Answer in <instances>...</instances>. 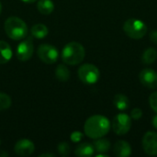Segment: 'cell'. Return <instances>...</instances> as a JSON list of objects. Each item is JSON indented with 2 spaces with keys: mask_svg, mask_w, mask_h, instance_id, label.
<instances>
[{
  "mask_svg": "<svg viewBox=\"0 0 157 157\" xmlns=\"http://www.w3.org/2000/svg\"><path fill=\"white\" fill-rule=\"evenodd\" d=\"M110 129L109 119L102 115H94L86 120L84 125V131L87 137L98 139L104 137Z\"/></svg>",
  "mask_w": 157,
  "mask_h": 157,
  "instance_id": "cell-1",
  "label": "cell"
},
{
  "mask_svg": "<svg viewBox=\"0 0 157 157\" xmlns=\"http://www.w3.org/2000/svg\"><path fill=\"white\" fill-rule=\"evenodd\" d=\"M86 56L84 46L76 41L67 43L62 51V60L69 65H76L83 62Z\"/></svg>",
  "mask_w": 157,
  "mask_h": 157,
  "instance_id": "cell-2",
  "label": "cell"
},
{
  "mask_svg": "<svg viewBox=\"0 0 157 157\" xmlns=\"http://www.w3.org/2000/svg\"><path fill=\"white\" fill-rule=\"evenodd\" d=\"M5 31L6 35L15 40H20L27 37V24L17 17H10L5 21Z\"/></svg>",
  "mask_w": 157,
  "mask_h": 157,
  "instance_id": "cell-3",
  "label": "cell"
},
{
  "mask_svg": "<svg viewBox=\"0 0 157 157\" xmlns=\"http://www.w3.org/2000/svg\"><path fill=\"white\" fill-rule=\"evenodd\" d=\"M123 30L125 34L133 39L140 40L147 32V27L144 22L137 18H129L123 25Z\"/></svg>",
  "mask_w": 157,
  "mask_h": 157,
  "instance_id": "cell-4",
  "label": "cell"
},
{
  "mask_svg": "<svg viewBox=\"0 0 157 157\" xmlns=\"http://www.w3.org/2000/svg\"><path fill=\"white\" fill-rule=\"evenodd\" d=\"M100 73L98 68L91 63H85L78 69V77L86 85H93L99 79Z\"/></svg>",
  "mask_w": 157,
  "mask_h": 157,
  "instance_id": "cell-5",
  "label": "cell"
},
{
  "mask_svg": "<svg viewBox=\"0 0 157 157\" xmlns=\"http://www.w3.org/2000/svg\"><path fill=\"white\" fill-rule=\"evenodd\" d=\"M132 127V119L125 113L117 114L112 121V129L118 135H124L129 132Z\"/></svg>",
  "mask_w": 157,
  "mask_h": 157,
  "instance_id": "cell-6",
  "label": "cell"
},
{
  "mask_svg": "<svg viewBox=\"0 0 157 157\" xmlns=\"http://www.w3.org/2000/svg\"><path fill=\"white\" fill-rule=\"evenodd\" d=\"M39 58L47 64L55 63L59 57L58 50L51 44H41L37 51Z\"/></svg>",
  "mask_w": 157,
  "mask_h": 157,
  "instance_id": "cell-7",
  "label": "cell"
},
{
  "mask_svg": "<svg viewBox=\"0 0 157 157\" xmlns=\"http://www.w3.org/2000/svg\"><path fill=\"white\" fill-rule=\"evenodd\" d=\"M33 52H34V45H33V40L31 36V37L26 38L17 45V50H16V55L19 61L27 62L28 60L31 58Z\"/></svg>",
  "mask_w": 157,
  "mask_h": 157,
  "instance_id": "cell-8",
  "label": "cell"
},
{
  "mask_svg": "<svg viewBox=\"0 0 157 157\" xmlns=\"http://www.w3.org/2000/svg\"><path fill=\"white\" fill-rule=\"evenodd\" d=\"M143 148L149 155H157V132H147L143 138Z\"/></svg>",
  "mask_w": 157,
  "mask_h": 157,
  "instance_id": "cell-9",
  "label": "cell"
},
{
  "mask_svg": "<svg viewBox=\"0 0 157 157\" xmlns=\"http://www.w3.org/2000/svg\"><path fill=\"white\" fill-rule=\"evenodd\" d=\"M139 78L142 85L145 87L151 89L157 88V73L155 70L151 68H145L142 70L139 75Z\"/></svg>",
  "mask_w": 157,
  "mask_h": 157,
  "instance_id": "cell-10",
  "label": "cell"
},
{
  "mask_svg": "<svg viewBox=\"0 0 157 157\" xmlns=\"http://www.w3.org/2000/svg\"><path fill=\"white\" fill-rule=\"evenodd\" d=\"M14 151L19 156H29L34 153L35 145L30 140L22 139L16 143Z\"/></svg>",
  "mask_w": 157,
  "mask_h": 157,
  "instance_id": "cell-11",
  "label": "cell"
},
{
  "mask_svg": "<svg viewBox=\"0 0 157 157\" xmlns=\"http://www.w3.org/2000/svg\"><path fill=\"white\" fill-rule=\"evenodd\" d=\"M113 153L118 157H128L132 155V147L126 141H118L114 144Z\"/></svg>",
  "mask_w": 157,
  "mask_h": 157,
  "instance_id": "cell-12",
  "label": "cell"
},
{
  "mask_svg": "<svg viewBox=\"0 0 157 157\" xmlns=\"http://www.w3.org/2000/svg\"><path fill=\"white\" fill-rule=\"evenodd\" d=\"M12 55L13 52L10 45L4 40H0V64L8 63L11 60Z\"/></svg>",
  "mask_w": 157,
  "mask_h": 157,
  "instance_id": "cell-13",
  "label": "cell"
},
{
  "mask_svg": "<svg viewBox=\"0 0 157 157\" xmlns=\"http://www.w3.org/2000/svg\"><path fill=\"white\" fill-rule=\"evenodd\" d=\"M94 145L89 143H84L79 144L75 151V154L79 157H90L94 155Z\"/></svg>",
  "mask_w": 157,
  "mask_h": 157,
  "instance_id": "cell-14",
  "label": "cell"
},
{
  "mask_svg": "<svg viewBox=\"0 0 157 157\" xmlns=\"http://www.w3.org/2000/svg\"><path fill=\"white\" fill-rule=\"evenodd\" d=\"M37 8L42 15H50L54 10V4L52 0H39Z\"/></svg>",
  "mask_w": 157,
  "mask_h": 157,
  "instance_id": "cell-15",
  "label": "cell"
},
{
  "mask_svg": "<svg viewBox=\"0 0 157 157\" xmlns=\"http://www.w3.org/2000/svg\"><path fill=\"white\" fill-rule=\"evenodd\" d=\"M31 35L32 37L36 38V39H43L45 38L48 33H49V29L48 28L44 25V24H35L31 27L30 29Z\"/></svg>",
  "mask_w": 157,
  "mask_h": 157,
  "instance_id": "cell-16",
  "label": "cell"
},
{
  "mask_svg": "<svg viewBox=\"0 0 157 157\" xmlns=\"http://www.w3.org/2000/svg\"><path fill=\"white\" fill-rule=\"evenodd\" d=\"M113 104L114 106L120 109V110H125L130 106V100L129 98L122 94H118L113 98Z\"/></svg>",
  "mask_w": 157,
  "mask_h": 157,
  "instance_id": "cell-17",
  "label": "cell"
},
{
  "mask_svg": "<svg viewBox=\"0 0 157 157\" xmlns=\"http://www.w3.org/2000/svg\"><path fill=\"white\" fill-rule=\"evenodd\" d=\"M95 151H97L98 154L102 153V154H106L109 151L110 149V143L109 140L107 139H102V138H98L97 139V141L94 142L93 144Z\"/></svg>",
  "mask_w": 157,
  "mask_h": 157,
  "instance_id": "cell-18",
  "label": "cell"
},
{
  "mask_svg": "<svg viewBox=\"0 0 157 157\" xmlns=\"http://www.w3.org/2000/svg\"><path fill=\"white\" fill-rule=\"evenodd\" d=\"M157 59V51L155 48L146 49L142 55V61L145 64H151L155 63Z\"/></svg>",
  "mask_w": 157,
  "mask_h": 157,
  "instance_id": "cell-19",
  "label": "cell"
},
{
  "mask_svg": "<svg viewBox=\"0 0 157 157\" xmlns=\"http://www.w3.org/2000/svg\"><path fill=\"white\" fill-rule=\"evenodd\" d=\"M55 76L59 81L65 82L70 78V71L65 65L59 64L55 70Z\"/></svg>",
  "mask_w": 157,
  "mask_h": 157,
  "instance_id": "cell-20",
  "label": "cell"
},
{
  "mask_svg": "<svg viewBox=\"0 0 157 157\" xmlns=\"http://www.w3.org/2000/svg\"><path fill=\"white\" fill-rule=\"evenodd\" d=\"M11 98L7 94L0 92V110H6L11 106Z\"/></svg>",
  "mask_w": 157,
  "mask_h": 157,
  "instance_id": "cell-21",
  "label": "cell"
},
{
  "mask_svg": "<svg viewBox=\"0 0 157 157\" xmlns=\"http://www.w3.org/2000/svg\"><path fill=\"white\" fill-rule=\"evenodd\" d=\"M57 149H58V152L61 155L63 156H66V155H69L70 152H71V147L69 145L68 143L66 142H62L58 144L57 146Z\"/></svg>",
  "mask_w": 157,
  "mask_h": 157,
  "instance_id": "cell-22",
  "label": "cell"
},
{
  "mask_svg": "<svg viewBox=\"0 0 157 157\" xmlns=\"http://www.w3.org/2000/svg\"><path fill=\"white\" fill-rule=\"evenodd\" d=\"M149 104L152 109L157 113V91L151 94V96L149 97Z\"/></svg>",
  "mask_w": 157,
  "mask_h": 157,
  "instance_id": "cell-23",
  "label": "cell"
},
{
  "mask_svg": "<svg viewBox=\"0 0 157 157\" xmlns=\"http://www.w3.org/2000/svg\"><path fill=\"white\" fill-rule=\"evenodd\" d=\"M142 117H143V111H142L140 109L135 108V109H133L132 110V112H131V118H132V119H133V120H135V121H138V120H140Z\"/></svg>",
  "mask_w": 157,
  "mask_h": 157,
  "instance_id": "cell-24",
  "label": "cell"
},
{
  "mask_svg": "<svg viewBox=\"0 0 157 157\" xmlns=\"http://www.w3.org/2000/svg\"><path fill=\"white\" fill-rule=\"evenodd\" d=\"M82 138H83V133L81 132H78V131L72 132L71 137H70L71 141L74 143H79L82 140Z\"/></svg>",
  "mask_w": 157,
  "mask_h": 157,
  "instance_id": "cell-25",
  "label": "cell"
},
{
  "mask_svg": "<svg viewBox=\"0 0 157 157\" xmlns=\"http://www.w3.org/2000/svg\"><path fill=\"white\" fill-rule=\"evenodd\" d=\"M149 38L152 42H154L155 44H157V29H154L150 32Z\"/></svg>",
  "mask_w": 157,
  "mask_h": 157,
  "instance_id": "cell-26",
  "label": "cell"
},
{
  "mask_svg": "<svg viewBox=\"0 0 157 157\" xmlns=\"http://www.w3.org/2000/svg\"><path fill=\"white\" fill-rule=\"evenodd\" d=\"M152 123H153V126H154V127H155V128L157 130V114L155 116V117H154Z\"/></svg>",
  "mask_w": 157,
  "mask_h": 157,
  "instance_id": "cell-27",
  "label": "cell"
},
{
  "mask_svg": "<svg viewBox=\"0 0 157 157\" xmlns=\"http://www.w3.org/2000/svg\"><path fill=\"white\" fill-rule=\"evenodd\" d=\"M46 156H49V157L55 156V155H53V154H42V155H40V157H46Z\"/></svg>",
  "mask_w": 157,
  "mask_h": 157,
  "instance_id": "cell-28",
  "label": "cell"
},
{
  "mask_svg": "<svg viewBox=\"0 0 157 157\" xmlns=\"http://www.w3.org/2000/svg\"><path fill=\"white\" fill-rule=\"evenodd\" d=\"M9 155L6 153V152H4V151H2V152H0V157H6L8 156Z\"/></svg>",
  "mask_w": 157,
  "mask_h": 157,
  "instance_id": "cell-29",
  "label": "cell"
},
{
  "mask_svg": "<svg viewBox=\"0 0 157 157\" xmlns=\"http://www.w3.org/2000/svg\"><path fill=\"white\" fill-rule=\"evenodd\" d=\"M21 1H23V2H25V3H27V4H31V3H34V2L37 1V0H21Z\"/></svg>",
  "mask_w": 157,
  "mask_h": 157,
  "instance_id": "cell-30",
  "label": "cell"
},
{
  "mask_svg": "<svg viewBox=\"0 0 157 157\" xmlns=\"http://www.w3.org/2000/svg\"><path fill=\"white\" fill-rule=\"evenodd\" d=\"M1 11H2V5L0 3V15H1Z\"/></svg>",
  "mask_w": 157,
  "mask_h": 157,
  "instance_id": "cell-31",
  "label": "cell"
},
{
  "mask_svg": "<svg viewBox=\"0 0 157 157\" xmlns=\"http://www.w3.org/2000/svg\"><path fill=\"white\" fill-rule=\"evenodd\" d=\"M0 144H1V141H0Z\"/></svg>",
  "mask_w": 157,
  "mask_h": 157,
  "instance_id": "cell-32",
  "label": "cell"
}]
</instances>
